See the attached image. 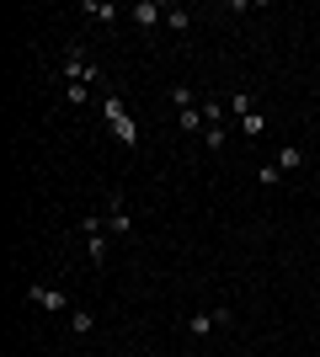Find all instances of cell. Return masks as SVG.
Instances as JSON below:
<instances>
[{
    "instance_id": "cell-1",
    "label": "cell",
    "mask_w": 320,
    "mask_h": 357,
    "mask_svg": "<svg viewBox=\"0 0 320 357\" xmlns=\"http://www.w3.org/2000/svg\"><path fill=\"white\" fill-rule=\"evenodd\" d=\"M102 118H107V128H112L123 144H139V128H134V118H128V107H123L118 91H107V96H102Z\"/></svg>"
},
{
    "instance_id": "cell-2",
    "label": "cell",
    "mask_w": 320,
    "mask_h": 357,
    "mask_svg": "<svg viewBox=\"0 0 320 357\" xmlns=\"http://www.w3.org/2000/svg\"><path fill=\"white\" fill-rule=\"evenodd\" d=\"M235 326V314L229 310H198V314H187V336H208V331H229Z\"/></svg>"
},
{
    "instance_id": "cell-3",
    "label": "cell",
    "mask_w": 320,
    "mask_h": 357,
    "mask_svg": "<svg viewBox=\"0 0 320 357\" xmlns=\"http://www.w3.org/2000/svg\"><path fill=\"white\" fill-rule=\"evenodd\" d=\"M27 298L38 304V310H54V314H70V294H64L59 283H32Z\"/></svg>"
},
{
    "instance_id": "cell-4",
    "label": "cell",
    "mask_w": 320,
    "mask_h": 357,
    "mask_svg": "<svg viewBox=\"0 0 320 357\" xmlns=\"http://www.w3.org/2000/svg\"><path fill=\"white\" fill-rule=\"evenodd\" d=\"M80 229H86V251H91V261H102V256H107V219H102V213H91Z\"/></svg>"
},
{
    "instance_id": "cell-5",
    "label": "cell",
    "mask_w": 320,
    "mask_h": 357,
    "mask_svg": "<svg viewBox=\"0 0 320 357\" xmlns=\"http://www.w3.org/2000/svg\"><path fill=\"white\" fill-rule=\"evenodd\" d=\"M107 229H118V235H128V229H134V213L123 208V192L107 197Z\"/></svg>"
},
{
    "instance_id": "cell-6",
    "label": "cell",
    "mask_w": 320,
    "mask_h": 357,
    "mask_svg": "<svg viewBox=\"0 0 320 357\" xmlns=\"http://www.w3.org/2000/svg\"><path fill=\"white\" fill-rule=\"evenodd\" d=\"M128 16H134L139 27H155V22H166V6L160 0H139V6H128Z\"/></svg>"
},
{
    "instance_id": "cell-7",
    "label": "cell",
    "mask_w": 320,
    "mask_h": 357,
    "mask_svg": "<svg viewBox=\"0 0 320 357\" xmlns=\"http://www.w3.org/2000/svg\"><path fill=\"white\" fill-rule=\"evenodd\" d=\"M277 165H283V176L299 171V165H305V149H299V144H277Z\"/></svg>"
},
{
    "instance_id": "cell-8",
    "label": "cell",
    "mask_w": 320,
    "mask_h": 357,
    "mask_svg": "<svg viewBox=\"0 0 320 357\" xmlns=\"http://www.w3.org/2000/svg\"><path fill=\"white\" fill-rule=\"evenodd\" d=\"M229 112H235V118H251V112H261V107H257L251 91H235V96H229Z\"/></svg>"
},
{
    "instance_id": "cell-9",
    "label": "cell",
    "mask_w": 320,
    "mask_h": 357,
    "mask_svg": "<svg viewBox=\"0 0 320 357\" xmlns=\"http://www.w3.org/2000/svg\"><path fill=\"white\" fill-rule=\"evenodd\" d=\"M257 181H261V187H283V165H277V160H261L257 165Z\"/></svg>"
},
{
    "instance_id": "cell-10",
    "label": "cell",
    "mask_w": 320,
    "mask_h": 357,
    "mask_svg": "<svg viewBox=\"0 0 320 357\" xmlns=\"http://www.w3.org/2000/svg\"><path fill=\"white\" fill-rule=\"evenodd\" d=\"M224 107H229V102H198V112H203V123H208V128H224Z\"/></svg>"
},
{
    "instance_id": "cell-11",
    "label": "cell",
    "mask_w": 320,
    "mask_h": 357,
    "mask_svg": "<svg viewBox=\"0 0 320 357\" xmlns=\"http://www.w3.org/2000/svg\"><path fill=\"white\" fill-rule=\"evenodd\" d=\"M86 16H96V22H118V6H112V0H86Z\"/></svg>"
},
{
    "instance_id": "cell-12",
    "label": "cell",
    "mask_w": 320,
    "mask_h": 357,
    "mask_svg": "<svg viewBox=\"0 0 320 357\" xmlns=\"http://www.w3.org/2000/svg\"><path fill=\"white\" fill-rule=\"evenodd\" d=\"M171 102H176V112H187V107H198V91L176 80V86H171Z\"/></svg>"
},
{
    "instance_id": "cell-13",
    "label": "cell",
    "mask_w": 320,
    "mask_h": 357,
    "mask_svg": "<svg viewBox=\"0 0 320 357\" xmlns=\"http://www.w3.org/2000/svg\"><path fill=\"white\" fill-rule=\"evenodd\" d=\"M166 27H171V32H187V27H192V11H182V6H166Z\"/></svg>"
},
{
    "instance_id": "cell-14",
    "label": "cell",
    "mask_w": 320,
    "mask_h": 357,
    "mask_svg": "<svg viewBox=\"0 0 320 357\" xmlns=\"http://www.w3.org/2000/svg\"><path fill=\"white\" fill-rule=\"evenodd\" d=\"M176 118H182V134H203V128H208L198 107H187V112H176Z\"/></svg>"
},
{
    "instance_id": "cell-15",
    "label": "cell",
    "mask_w": 320,
    "mask_h": 357,
    "mask_svg": "<svg viewBox=\"0 0 320 357\" xmlns=\"http://www.w3.org/2000/svg\"><path fill=\"white\" fill-rule=\"evenodd\" d=\"M241 134H251V139H257V134H267V118H261V112H251V118H241Z\"/></svg>"
},
{
    "instance_id": "cell-16",
    "label": "cell",
    "mask_w": 320,
    "mask_h": 357,
    "mask_svg": "<svg viewBox=\"0 0 320 357\" xmlns=\"http://www.w3.org/2000/svg\"><path fill=\"white\" fill-rule=\"evenodd\" d=\"M96 326V320H91V314H86V310H70V331H75V336H86V331H91Z\"/></svg>"
},
{
    "instance_id": "cell-17",
    "label": "cell",
    "mask_w": 320,
    "mask_h": 357,
    "mask_svg": "<svg viewBox=\"0 0 320 357\" xmlns=\"http://www.w3.org/2000/svg\"><path fill=\"white\" fill-rule=\"evenodd\" d=\"M203 144H208V149H224V128H203Z\"/></svg>"
}]
</instances>
